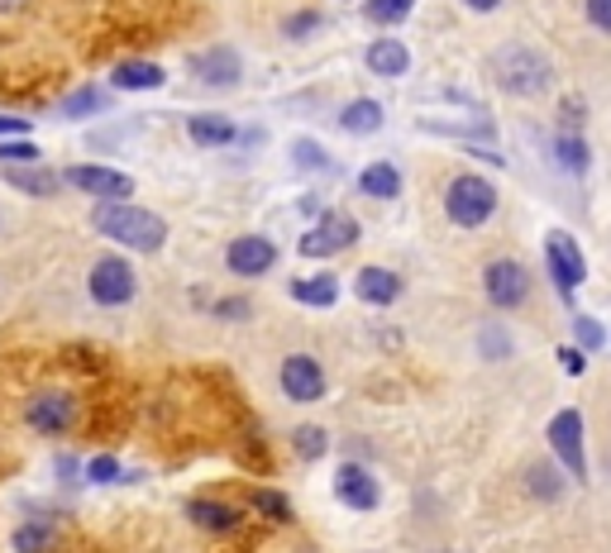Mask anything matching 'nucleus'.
<instances>
[{
    "label": "nucleus",
    "mask_w": 611,
    "mask_h": 553,
    "mask_svg": "<svg viewBox=\"0 0 611 553\" xmlns=\"http://www.w3.org/2000/svg\"><path fill=\"white\" fill-rule=\"evenodd\" d=\"M334 492H340V502L354 506V510H373V506H378V482H373L363 468H354V463L340 468V478H334Z\"/></svg>",
    "instance_id": "nucleus-15"
},
{
    "label": "nucleus",
    "mask_w": 611,
    "mask_h": 553,
    "mask_svg": "<svg viewBox=\"0 0 611 553\" xmlns=\"http://www.w3.org/2000/svg\"><path fill=\"white\" fill-rule=\"evenodd\" d=\"M58 544V525L48 520V516H34V520H24L15 534H10V549L15 553H48Z\"/></svg>",
    "instance_id": "nucleus-16"
},
{
    "label": "nucleus",
    "mask_w": 611,
    "mask_h": 553,
    "mask_svg": "<svg viewBox=\"0 0 611 553\" xmlns=\"http://www.w3.org/2000/svg\"><path fill=\"white\" fill-rule=\"evenodd\" d=\"M239 52H230V48H211V52H197L191 58V77L205 86H234L239 82Z\"/></svg>",
    "instance_id": "nucleus-14"
},
{
    "label": "nucleus",
    "mask_w": 611,
    "mask_h": 553,
    "mask_svg": "<svg viewBox=\"0 0 611 553\" xmlns=\"http://www.w3.org/2000/svg\"><path fill=\"white\" fill-rule=\"evenodd\" d=\"M468 5H473V10H492V5H497V0H468Z\"/></svg>",
    "instance_id": "nucleus-40"
},
{
    "label": "nucleus",
    "mask_w": 611,
    "mask_h": 553,
    "mask_svg": "<svg viewBox=\"0 0 611 553\" xmlns=\"http://www.w3.org/2000/svg\"><path fill=\"white\" fill-rule=\"evenodd\" d=\"M497 77L512 91H521V96H530V91H544L550 86V68L536 58V52H526V48H512L506 58L497 62Z\"/></svg>",
    "instance_id": "nucleus-7"
},
{
    "label": "nucleus",
    "mask_w": 611,
    "mask_h": 553,
    "mask_svg": "<svg viewBox=\"0 0 611 553\" xmlns=\"http://www.w3.org/2000/svg\"><path fill=\"white\" fill-rule=\"evenodd\" d=\"M559 363H564V373H583V367H588V358H583V353L578 349H559Z\"/></svg>",
    "instance_id": "nucleus-35"
},
{
    "label": "nucleus",
    "mask_w": 611,
    "mask_h": 553,
    "mask_svg": "<svg viewBox=\"0 0 611 553\" xmlns=\"http://www.w3.org/2000/svg\"><path fill=\"white\" fill-rule=\"evenodd\" d=\"M101 110H110V96L106 91H96V86H82V91H72V96L58 101L62 120H82V115H101Z\"/></svg>",
    "instance_id": "nucleus-21"
},
{
    "label": "nucleus",
    "mask_w": 611,
    "mask_h": 553,
    "mask_svg": "<svg viewBox=\"0 0 611 553\" xmlns=\"http://www.w3.org/2000/svg\"><path fill=\"white\" fill-rule=\"evenodd\" d=\"M24 0H0V15H10V10H20Z\"/></svg>",
    "instance_id": "nucleus-39"
},
{
    "label": "nucleus",
    "mask_w": 611,
    "mask_h": 553,
    "mask_svg": "<svg viewBox=\"0 0 611 553\" xmlns=\"http://www.w3.org/2000/svg\"><path fill=\"white\" fill-rule=\"evenodd\" d=\"M574 329H578V339H583V344H588V349H597V344H602V325H597V320H588V315H574Z\"/></svg>",
    "instance_id": "nucleus-32"
},
{
    "label": "nucleus",
    "mask_w": 611,
    "mask_h": 553,
    "mask_svg": "<svg viewBox=\"0 0 611 553\" xmlns=\"http://www.w3.org/2000/svg\"><path fill=\"white\" fill-rule=\"evenodd\" d=\"M254 506L263 510V516H272V520H292V502L287 496H278V492H254Z\"/></svg>",
    "instance_id": "nucleus-30"
},
{
    "label": "nucleus",
    "mask_w": 611,
    "mask_h": 553,
    "mask_svg": "<svg viewBox=\"0 0 611 553\" xmlns=\"http://www.w3.org/2000/svg\"><path fill=\"white\" fill-rule=\"evenodd\" d=\"M282 391H287L292 401H320L325 397V373L316 358H306V353H296V358L282 363Z\"/></svg>",
    "instance_id": "nucleus-10"
},
{
    "label": "nucleus",
    "mask_w": 611,
    "mask_h": 553,
    "mask_svg": "<svg viewBox=\"0 0 611 553\" xmlns=\"http://www.w3.org/2000/svg\"><path fill=\"white\" fill-rule=\"evenodd\" d=\"M62 181L86 196H96V201H129L134 196V177L115 173V167H96V163H77L62 173Z\"/></svg>",
    "instance_id": "nucleus-5"
},
{
    "label": "nucleus",
    "mask_w": 611,
    "mask_h": 553,
    "mask_svg": "<svg viewBox=\"0 0 611 553\" xmlns=\"http://www.w3.org/2000/svg\"><path fill=\"white\" fill-rule=\"evenodd\" d=\"M445 210H449L454 225L473 230V225H483L492 210H497V191H492L483 177H459V181H449Z\"/></svg>",
    "instance_id": "nucleus-3"
},
{
    "label": "nucleus",
    "mask_w": 611,
    "mask_h": 553,
    "mask_svg": "<svg viewBox=\"0 0 611 553\" xmlns=\"http://www.w3.org/2000/svg\"><path fill=\"white\" fill-rule=\"evenodd\" d=\"M544 254H550V272H554V286L559 292H574V286L588 276V268H583V254L574 248V239L568 234H550V244H544Z\"/></svg>",
    "instance_id": "nucleus-11"
},
{
    "label": "nucleus",
    "mask_w": 611,
    "mask_h": 553,
    "mask_svg": "<svg viewBox=\"0 0 611 553\" xmlns=\"http://www.w3.org/2000/svg\"><path fill=\"white\" fill-rule=\"evenodd\" d=\"M559 163H564L568 173H583V167H588V143L574 139V134H564V139H559Z\"/></svg>",
    "instance_id": "nucleus-28"
},
{
    "label": "nucleus",
    "mask_w": 611,
    "mask_h": 553,
    "mask_svg": "<svg viewBox=\"0 0 611 553\" xmlns=\"http://www.w3.org/2000/svg\"><path fill=\"white\" fill-rule=\"evenodd\" d=\"M30 120H20V115H0V139H30Z\"/></svg>",
    "instance_id": "nucleus-33"
},
{
    "label": "nucleus",
    "mask_w": 611,
    "mask_h": 553,
    "mask_svg": "<svg viewBox=\"0 0 611 553\" xmlns=\"http://www.w3.org/2000/svg\"><path fill=\"white\" fill-rule=\"evenodd\" d=\"M550 444H554V454L564 458V468L574 472V478H583V415L578 411H559L550 420Z\"/></svg>",
    "instance_id": "nucleus-9"
},
{
    "label": "nucleus",
    "mask_w": 611,
    "mask_h": 553,
    "mask_svg": "<svg viewBox=\"0 0 611 553\" xmlns=\"http://www.w3.org/2000/svg\"><path fill=\"white\" fill-rule=\"evenodd\" d=\"M292 444H296V454L302 458H320L325 454V430L320 425H302L292 434Z\"/></svg>",
    "instance_id": "nucleus-29"
},
{
    "label": "nucleus",
    "mask_w": 611,
    "mask_h": 553,
    "mask_svg": "<svg viewBox=\"0 0 611 553\" xmlns=\"http://www.w3.org/2000/svg\"><path fill=\"white\" fill-rule=\"evenodd\" d=\"M187 516H191V525H201V530H211V534H225V530L239 525V510L225 506V502H205V496L187 506Z\"/></svg>",
    "instance_id": "nucleus-20"
},
{
    "label": "nucleus",
    "mask_w": 611,
    "mask_h": 553,
    "mask_svg": "<svg viewBox=\"0 0 611 553\" xmlns=\"http://www.w3.org/2000/svg\"><path fill=\"white\" fill-rule=\"evenodd\" d=\"M378 125H383V105L378 101H354L344 110V129H349V134H373Z\"/></svg>",
    "instance_id": "nucleus-25"
},
{
    "label": "nucleus",
    "mask_w": 611,
    "mask_h": 553,
    "mask_svg": "<svg viewBox=\"0 0 611 553\" xmlns=\"http://www.w3.org/2000/svg\"><path fill=\"white\" fill-rule=\"evenodd\" d=\"M292 296L306 301V306H334L340 301V282L334 276H306V282H292Z\"/></svg>",
    "instance_id": "nucleus-23"
},
{
    "label": "nucleus",
    "mask_w": 611,
    "mask_h": 553,
    "mask_svg": "<svg viewBox=\"0 0 611 553\" xmlns=\"http://www.w3.org/2000/svg\"><path fill=\"white\" fill-rule=\"evenodd\" d=\"M5 187L34 196V201H48V196H58L62 173H54V167H44V163H20V167H5Z\"/></svg>",
    "instance_id": "nucleus-13"
},
{
    "label": "nucleus",
    "mask_w": 611,
    "mask_h": 553,
    "mask_svg": "<svg viewBox=\"0 0 611 553\" xmlns=\"http://www.w3.org/2000/svg\"><path fill=\"white\" fill-rule=\"evenodd\" d=\"M526 292H530V276L521 262H492L487 268V296L497 306H521Z\"/></svg>",
    "instance_id": "nucleus-12"
},
{
    "label": "nucleus",
    "mask_w": 611,
    "mask_h": 553,
    "mask_svg": "<svg viewBox=\"0 0 611 553\" xmlns=\"http://www.w3.org/2000/svg\"><path fill=\"white\" fill-rule=\"evenodd\" d=\"M316 30V15H296V20H287V34H310Z\"/></svg>",
    "instance_id": "nucleus-37"
},
{
    "label": "nucleus",
    "mask_w": 611,
    "mask_h": 553,
    "mask_svg": "<svg viewBox=\"0 0 611 553\" xmlns=\"http://www.w3.org/2000/svg\"><path fill=\"white\" fill-rule=\"evenodd\" d=\"M225 262L234 276H263L272 262H278V248H272V239H263V234H244V239H234L225 248Z\"/></svg>",
    "instance_id": "nucleus-8"
},
{
    "label": "nucleus",
    "mask_w": 611,
    "mask_h": 553,
    "mask_svg": "<svg viewBox=\"0 0 611 553\" xmlns=\"http://www.w3.org/2000/svg\"><path fill=\"white\" fill-rule=\"evenodd\" d=\"M296 157H302L306 167H325V153L316 149V143H296Z\"/></svg>",
    "instance_id": "nucleus-36"
},
{
    "label": "nucleus",
    "mask_w": 611,
    "mask_h": 553,
    "mask_svg": "<svg viewBox=\"0 0 611 553\" xmlns=\"http://www.w3.org/2000/svg\"><path fill=\"white\" fill-rule=\"evenodd\" d=\"M411 5L415 0H368V20H378V24H401L411 15Z\"/></svg>",
    "instance_id": "nucleus-27"
},
{
    "label": "nucleus",
    "mask_w": 611,
    "mask_h": 553,
    "mask_svg": "<svg viewBox=\"0 0 611 553\" xmlns=\"http://www.w3.org/2000/svg\"><path fill=\"white\" fill-rule=\"evenodd\" d=\"M86 482H120V463H115L110 454L91 458V463H86Z\"/></svg>",
    "instance_id": "nucleus-31"
},
{
    "label": "nucleus",
    "mask_w": 611,
    "mask_h": 553,
    "mask_svg": "<svg viewBox=\"0 0 611 553\" xmlns=\"http://www.w3.org/2000/svg\"><path fill=\"white\" fill-rule=\"evenodd\" d=\"M91 225L120 248H134V254H158L163 239H167L163 215H153V210H144V205H129V201H96Z\"/></svg>",
    "instance_id": "nucleus-1"
},
{
    "label": "nucleus",
    "mask_w": 611,
    "mask_h": 553,
    "mask_svg": "<svg viewBox=\"0 0 611 553\" xmlns=\"http://www.w3.org/2000/svg\"><path fill=\"white\" fill-rule=\"evenodd\" d=\"M354 286H359V296L368 301V306H387V301H397V292H401L397 272H387V268H363Z\"/></svg>",
    "instance_id": "nucleus-19"
},
{
    "label": "nucleus",
    "mask_w": 611,
    "mask_h": 553,
    "mask_svg": "<svg viewBox=\"0 0 611 553\" xmlns=\"http://www.w3.org/2000/svg\"><path fill=\"white\" fill-rule=\"evenodd\" d=\"M24 425L34 434H44V439H58V434H68L77 425V397L62 387L34 391V397L24 401Z\"/></svg>",
    "instance_id": "nucleus-2"
},
{
    "label": "nucleus",
    "mask_w": 611,
    "mask_h": 553,
    "mask_svg": "<svg viewBox=\"0 0 611 553\" xmlns=\"http://www.w3.org/2000/svg\"><path fill=\"white\" fill-rule=\"evenodd\" d=\"M187 134H191V143H201V149H220V143H234L239 129H234L230 115H191Z\"/></svg>",
    "instance_id": "nucleus-17"
},
{
    "label": "nucleus",
    "mask_w": 611,
    "mask_h": 553,
    "mask_svg": "<svg viewBox=\"0 0 611 553\" xmlns=\"http://www.w3.org/2000/svg\"><path fill=\"white\" fill-rule=\"evenodd\" d=\"M359 187L368 191V196H383V201H392V196L401 191V177H397V167H392V163H373L368 173L359 177Z\"/></svg>",
    "instance_id": "nucleus-24"
},
{
    "label": "nucleus",
    "mask_w": 611,
    "mask_h": 553,
    "mask_svg": "<svg viewBox=\"0 0 611 553\" xmlns=\"http://www.w3.org/2000/svg\"><path fill=\"white\" fill-rule=\"evenodd\" d=\"M86 292L96 306H129L134 301V268L125 258H96L86 276Z\"/></svg>",
    "instance_id": "nucleus-4"
},
{
    "label": "nucleus",
    "mask_w": 611,
    "mask_h": 553,
    "mask_svg": "<svg viewBox=\"0 0 611 553\" xmlns=\"http://www.w3.org/2000/svg\"><path fill=\"white\" fill-rule=\"evenodd\" d=\"M110 86L115 91H158L163 86V68L158 62H120V68L110 72Z\"/></svg>",
    "instance_id": "nucleus-18"
},
{
    "label": "nucleus",
    "mask_w": 611,
    "mask_h": 553,
    "mask_svg": "<svg viewBox=\"0 0 611 553\" xmlns=\"http://www.w3.org/2000/svg\"><path fill=\"white\" fill-rule=\"evenodd\" d=\"M38 157H44V153H38L34 139H5V143H0V163H5V167H15V163H38Z\"/></svg>",
    "instance_id": "nucleus-26"
},
{
    "label": "nucleus",
    "mask_w": 611,
    "mask_h": 553,
    "mask_svg": "<svg viewBox=\"0 0 611 553\" xmlns=\"http://www.w3.org/2000/svg\"><path fill=\"white\" fill-rule=\"evenodd\" d=\"M368 68L383 72V77H401V72L411 68V58H407V48H401L397 38H383V44L368 48Z\"/></svg>",
    "instance_id": "nucleus-22"
},
{
    "label": "nucleus",
    "mask_w": 611,
    "mask_h": 553,
    "mask_svg": "<svg viewBox=\"0 0 611 553\" xmlns=\"http://www.w3.org/2000/svg\"><path fill=\"white\" fill-rule=\"evenodd\" d=\"M244 310H249V306H244V301H225V306H220V315H225V320H239Z\"/></svg>",
    "instance_id": "nucleus-38"
},
{
    "label": "nucleus",
    "mask_w": 611,
    "mask_h": 553,
    "mask_svg": "<svg viewBox=\"0 0 611 553\" xmlns=\"http://www.w3.org/2000/svg\"><path fill=\"white\" fill-rule=\"evenodd\" d=\"M588 20L597 24V30L611 34V0H588Z\"/></svg>",
    "instance_id": "nucleus-34"
},
{
    "label": "nucleus",
    "mask_w": 611,
    "mask_h": 553,
    "mask_svg": "<svg viewBox=\"0 0 611 553\" xmlns=\"http://www.w3.org/2000/svg\"><path fill=\"white\" fill-rule=\"evenodd\" d=\"M354 239H359V225L349 215H320L296 248H302L306 258H330V254H340V248H349Z\"/></svg>",
    "instance_id": "nucleus-6"
}]
</instances>
